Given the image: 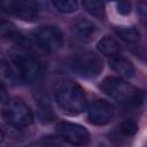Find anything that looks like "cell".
<instances>
[{"instance_id": "obj_7", "label": "cell", "mask_w": 147, "mask_h": 147, "mask_svg": "<svg viewBox=\"0 0 147 147\" xmlns=\"http://www.w3.org/2000/svg\"><path fill=\"white\" fill-rule=\"evenodd\" d=\"M56 131L64 141L74 146H85L90 141L88 131L76 123L60 122L56 126Z\"/></svg>"}, {"instance_id": "obj_13", "label": "cell", "mask_w": 147, "mask_h": 147, "mask_svg": "<svg viewBox=\"0 0 147 147\" xmlns=\"http://www.w3.org/2000/svg\"><path fill=\"white\" fill-rule=\"evenodd\" d=\"M116 33L122 40L131 45H136L140 40V33L133 26H118L116 28Z\"/></svg>"}, {"instance_id": "obj_3", "label": "cell", "mask_w": 147, "mask_h": 147, "mask_svg": "<svg viewBox=\"0 0 147 147\" xmlns=\"http://www.w3.org/2000/svg\"><path fill=\"white\" fill-rule=\"evenodd\" d=\"M55 99L59 107L70 115L80 114L86 108V96L83 88L69 80L62 82L57 85Z\"/></svg>"}, {"instance_id": "obj_2", "label": "cell", "mask_w": 147, "mask_h": 147, "mask_svg": "<svg viewBox=\"0 0 147 147\" xmlns=\"http://www.w3.org/2000/svg\"><path fill=\"white\" fill-rule=\"evenodd\" d=\"M100 88L116 100L118 103L126 107H137L144 101V92L118 77H107L102 80Z\"/></svg>"}, {"instance_id": "obj_8", "label": "cell", "mask_w": 147, "mask_h": 147, "mask_svg": "<svg viewBox=\"0 0 147 147\" xmlns=\"http://www.w3.org/2000/svg\"><path fill=\"white\" fill-rule=\"evenodd\" d=\"M34 40L42 49L54 52L61 48V46L63 45L64 37L59 28L53 25H46L39 28L34 32Z\"/></svg>"}, {"instance_id": "obj_16", "label": "cell", "mask_w": 147, "mask_h": 147, "mask_svg": "<svg viewBox=\"0 0 147 147\" xmlns=\"http://www.w3.org/2000/svg\"><path fill=\"white\" fill-rule=\"evenodd\" d=\"M83 6L92 16L98 18L105 16V3L101 1H83Z\"/></svg>"}, {"instance_id": "obj_4", "label": "cell", "mask_w": 147, "mask_h": 147, "mask_svg": "<svg viewBox=\"0 0 147 147\" xmlns=\"http://www.w3.org/2000/svg\"><path fill=\"white\" fill-rule=\"evenodd\" d=\"M3 117L8 123L16 127L29 126L33 123V113L31 108L18 98H10L2 105Z\"/></svg>"}, {"instance_id": "obj_17", "label": "cell", "mask_w": 147, "mask_h": 147, "mask_svg": "<svg viewBox=\"0 0 147 147\" xmlns=\"http://www.w3.org/2000/svg\"><path fill=\"white\" fill-rule=\"evenodd\" d=\"M29 147H61V144L54 137H44L32 142Z\"/></svg>"}, {"instance_id": "obj_15", "label": "cell", "mask_w": 147, "mask_h": 147, "mask_svg": "<svg viewBox=\"0 0 147 147\" xmlns=\"http://www.w3.org/2000/svg\"><path fill=\"white\" fill-rule=\"evenodd\" d=\"M52 5L59 13H62V14L74 13L78 8V3L72 0H56V1H53Z\"/></svg>"}, {"instance_id": "obj_19", "label": "cell", "mask_w": 147, "mask_h": 147, "mask_svg": "<svg viewBox=\"0 0 147 147\" xmlns=\"http://www.w3.org/2000/svg\"><path fill=\"white\" fill-rule=\"evenodd\" d=\"M138 13L142 24L147 29V2H141L138 5Z\"/></svg>"}, {"instance_id": "obj_14", "label": "cell", "mask_w": 147, "mask_h": 147, "mask_svg": "<svg viewBox=\"0 0 147 147\" xmlns=\"http://www.w3.org/2000/svg\"><path fill=\"white\" fill-rule=\"evenodd\" d=\"M0 30H1V34L3 38H7V39H10V40H16V41H20L23 39V37L21 36V33L15 29V26L13 24H10L9 22H6V21H2L1 22V26H0Z\"/></svg>"}, {"instance_id": "obj_12", "label": "cell", "mask_w": 147, "mask_h": 147, "mask_svg": "<svg viewBox=\"0 0 147 147\" xmlns=\"http://www.w3.org/2000/svg\"><path fill=\"white\" fill-rule=\"evenodd\" d=\"M96 47L101 54H103L106 56H110V57L116 56L121 51V46L117 42V40L109 36H106L102 39H100Z\"/></svg>"}, {"instance_id": "obj_11", "label": "cell", "mask_w": 147, "mask_h": 147, "mask_svg": "<svg viewBox=\"0 0 147 147\" xmlns=\"http://www.w3.org/2000/svg\"><path fill=\"white\" fill-rule=\"evenodd\" d=\"M72 30H74L75 34L78 38L84 39V40H88L94 36L96 28L91 21L82 18V20H78V21H76L74 23Z\"/></svg>"}, {"instance_id": "obj_6", "label": "cell", "mask_w": 147, "mask_h": 147, "mask_svg": "<svg viewBox=\"0 0 147 147\" xmlns=\"http://www.w3.org/2000/svg\"><path fill=\"white\" fill-rule=\"evenodd\" d=\"M2 9L16 16L23 21L32 22L36 21L39 16V6L34 1H24V0H9L2 2Z\"/></svg>"}, {"instance_id": "obj_5", "label": "cell", "mask_w": 147, "mask_h": 147, "mask_svg": "<svg viewBox=\"0 0 147 147\" xmlns=\"http://www.w3.org/2000/svg\"><path fill=\"white\" fill-rule=\"evenodd\" d=\"M71 68L80 77L94 78L101 74L103 69V61L99 55L91 52H85L74 57Z\"/></svg>"}, {"instance_id": "obj_18", "label": "cell", "mask_w": 147, "mask_h": 147, "mask_svg": "<svg viewBox=\"0 0 147 147\" xmlns=\"http://www.w3.org/2000/svg\"><path fill=\"white\" fill-rule=\"evenodd\" d=\"M121 133L125 137H132L138 131V125L133 121H125L121 124Z\"/></svg>"}, {"instance_id": "obj_10", "label": "cell", "mask_w": 147, "mask_h": 147, "mask_svg": "<svg viewBox=\"0 0 147 147\" xmlns=\"http://www.w3.org/2000/svg\"><path fill=\"white\" fill-rule=\"evenodd\" d=\"M110 67L113 68V70L118 74L122 78H131L133 77L136 70L133 64L125 57L122 56H114L110 59L109 61Z\"/></svg>"}, {"instance_id": "obj_9", "label": "cell", "mask_w": 147, "mask_h": 147, "mask_svg": "<svg viewBox=\"0 0 147 147\" xmlns=\"http://www.w3.org/2000/svg\"><path fill=\"white\" fill-rule=\"evenodd\" d=\"M115 116V107L107 100L98 99L90 103L87 108V117L95 125H106Z\"/></svg>"}, {"instance_id": "obj_1", "label": "cell", "mask_w": 147, "mask_h": 147, "mask_svg": "<svg viewBox=\"0 0 147 147\" xmlns=\"http://www.w3.org/2000/svg\"><path fill=\"white\" fill-rule=\"evenodd\" d=\"M2 77L10 84H31L41 72L39 61L26 53H14L2 61Z\"/></svg>"}, {"instance_id": "obj_20", "label": "cell", "mask_w": 147, "mask_h": 147, "mask_svg": "<svg viewBox=\"0 0 147 147\" xmlns=\"http://www.w3.org/2000/svg\"><path fill=\"white\" fill-rule=\"evenodd\" d=\"M117 10H118V13L126 15L131 11V5L129 2H118L117 3Z\"/></svg>"}]
</instances>
